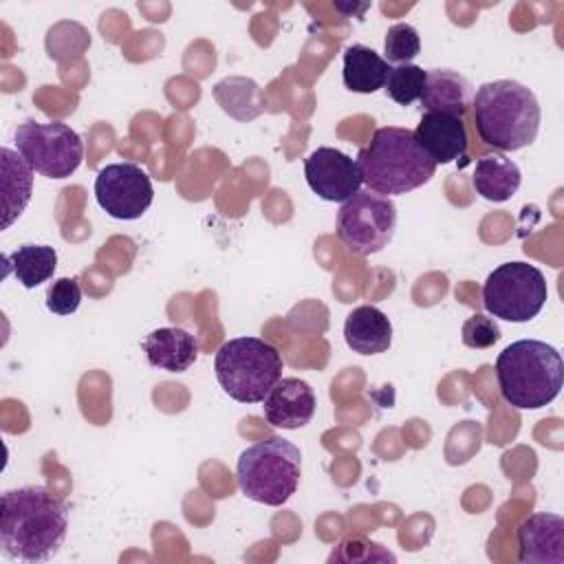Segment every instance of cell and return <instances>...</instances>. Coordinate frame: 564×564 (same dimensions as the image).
I'll return each instance as SVG.
<instances>
[{
    "label": "cell",
    "mask_w": 564,
    "mask_h": 564,
    "mask_svg": "<svg viewBox=\"0 0 564 564\" xmlns=\"http://www.w3.org/2000/svg\"><path fill=\"white\" fill-rule=\"evenodd\" d=\"M68 529V507L51 489L26 485L0 498V549L15 562H46L57 555Z\"/></svg>",
    "instance_id": "obj_1"
},
{
    "label": "cell",
    "mask_w": 564,
    "mask_h": 564,
    "mask_svg": "<svg viewBox=\"0 0 564 564\" xmlns=\"http://www.w3.org/2000/svg\"><path fill=\"white\" fill-rule=\"evenodd\" d=\"M478 137L500 152L531 145L540 130V104L531 88L516 79H496L478 86L471 99Z\"/></svg>",
    "instance_id": "obj_2"
},
{
    "label": "cell",
    "mask_w": 564,
    "mask_h": 564,
    "mask_svg": "<svg viewBox=\"0 0 564 564\" xmlns=\"http://www.w3.org/2000/svg\"><path fill=\"white\" fill-rule=\"evenodd\" d=\"M355 161L361 183L388 198L425 185L436 172V163L416 143L414 132L399 126L377 128Z\"/></svg>",
    "instance_id": "obj_3"
},
{
    "label": "cell",
    "mask_w": 564,
    "mask_h": 564,
    "mask_svg": "<svg viewBox=\"0 0 564 564\" xmlns=\"http://www.w3.org/2000/svg\"><path fill=\"white\" fill-rule=\"evenodd\" d=\"M502 399L516 410L549 405L562 390L564 364L557 348L540 339H518L496 359Z\"/></svg>",
    "instance_id": "obj_4"
},
{
    "label": "cell",
    "mask_w": 564,
    "mask_h": 564,
    "mask_svg": "<svg viewBox=\"0 0 564 564\" xmlns=\"http://www.w3.org/2000/svg\"><path fill=\"white\" fill-rule=\"evenodd\" d=\"M302 476L300 449L282 438L267 436L240 452L236 478L240 491L267 507H282L297 489Z\"/></svg>",
    "instance_id": "obj_5"
},
{
    "label": "cell",
    "mask_w": 564,
    "mask_h": 564,
    "mask_svg": "<svg viewBox=\"0 0 564 564\" xmlns=\"http://www.w3.org/2000/svg\"><path fill=\"white\" fill-rule=\"evenodd\" d=\"M282 355L260 337L227 339L214 357L220 388L238 403H260L282 379Z\"/></svg>",
    "instance_id": "obj_6"
},
{
    "label": "cell",
    "mask_w": 564,
    "mask_h": 564,
    "mask_svg": "<svg viewBox=\"0 0 564 564\" xmlns=\"http://www.w3.org/2000/svg\"><path fill=\"white\" fill-rule=\"evenodd\" d=\"M549 286L544 273L529 262H505L482 284V304L494 319L531 322L544 308Z\"/></svg>",
    "instance_id": "obj_7"
},
{
    "label": "cell",
    "mask_w": 564,
    "mask_h": 564,
    "mask_svg": "<svg viewBox=\"0 0 564 564\" xmlns=\"http://www.w3.org/2000/svg\"><path fill=\"white\" fill-rule=\"evenodd\" d=\"M13 141L31 170L46 178L70 176L84 159L82 137L62 121H24L18 126Z\"/></svg>",
    "instance_id": "obj_8"
},
{
    "label": "cell",
    "mask_w": 564,
    "mask_h": 564,
    "mask_svg": "<svg viewBox=\"0 0 564 564\" xmlns=\"http://www.w3.org/2000/svg\"><path fill=\"white\" fill-rule=\"evenodd\" d=\"M397 229V207L392 198L370 189H359L341 203L337 212V236L357 256L379 253Z\"/></svg>",
    "instance_id": "obj_9"
},
{
    "label": "cell",
    "mask_w": 564,
    "mask_h": 564,
    "mask_svg": "<svg viewBox=\"0 0 564 564\" xmlns=\"http://www.w3.org/2000/svg\"><path fill=\"white\" fill-rule=\"evenodd\" d=\"M95 198L110 218L137 220L150 209L154 187L141 165L130 161L108 163L95 176Z\"/></svg>",
    "instance_id": "obj_10"
},
{
    "label": "cell",
    "mask_w": 564,
    "mask_h": 564,
    "mask_svg": "<svg viewBox=\"0 0 564 564\" xmlns=\"http://www.w3.org/2000/svg\"><path fill=\"white\" fill-rule=\"evenodd\" d=\"M304 178L313 194L328 203H346L361 187L357 161L337 148H317L304 161Z\"/></svg>",
    "instance_id": "obj_11"
},
{
    "label": "cell",
    "mask_w": 564,
    "mask_h": 564,
    "mask_svg": "<svg viewBox=\"0 0 564 564\" xmlns=\"http://www.w3.org/2000/svg\"><path fill=\"white\" fill-rule=\"evenodd\" d=\"M315 405L313 388L297 377H282L262 399L264 419L282 430H300L311 423Z\"/></svg>",
    "instance_id": "obj_12"
},
{
    "label": "cell",
    "mask_w": 564,
    "mask_h": 564,
    "mask_svg": "<svg viewBox=\"0 0 564 564\" xmlns=\"http://www.w3.org/2000/svg\"><path fill=\"white\" fill-rule=\"evenodd\" d=\"M522 564H564V520L557 513H533L518 527Z\"/></svg>",
    "instance_id": "obj_13"
},
{
    "label": "cell",
    "mask_w": 564,
    "mask_h": 564,
    "mask_svg": "<svg viewBox=\"0 0 564 564\" xmlns=\"http://www.w3.org/2000/svg\"><path fill=\"white\" fill-rule=\"evenodd\" d=\"M414 139L423 152L438 165L465 159L467 154V128L463 117L447 112H423Z\"/></svg>",
    "instance_id": "obj_14"
},
{
    "label": "cell",
    "mask_w": 564,
    "mask_h": 564,
    "mask_svg": "<svg viewBox=\"0 0 564 564\" xmlns=\"http://www.w3.org/2000/svg\"><path fill=\"white\" fill-rule=\"evenodd\" d=\"M141 348L150 366L167 372H185L194 366L198 357V339L189 330L178 326L152 330L141 341Z\"/></svg>",
    "instance_id": "obj_15"
},
{
    "label": "cell",
    "mask_w": 564,
    "mask_h": 564,
    "mask_svg": "<svg viewBox=\"0 0 564 564\" xmlns=\"http://www.w3.org/2000/svg\"><path fill=\"white\" fill-rule=\"evenodd\" d=\"M474 90L465 75L452 68H430L425 70L423 93L419 97L425 112H447L463 117L471 106Z\"/></svg>",
    "instance_id": "obj_16"
},
{
    "label": "cell",
    "mask_w": 564,
    "mask_h": 564,
    "mask_svg": "<svg viewBox=\"0 0 564 564\" xmlns=\"http://www.w3.org/2000/svg\"><path fill=\"white\" fill-rule=\"evenodd\" d=\"M344 339L359 355L386 352L392 344V324L383 311L372 304L352 308L344 322Z\"/></svg>",
    "instance_id": "obj_17"
},
{
    "label": "cell",
    "mask_w": 564,
    "mask_h": 564,
    "mask_svg": "<svg viewBox=\"0 0 564 564\" xmlns=\"http://www.w3.org/2000/svg\"><path fill=\"white\" fill-rule=\"evenodd\" d=\"M522 183L520 167L507 159L502 152L485 154L474 165L471 185L478 196L491 203H505L509 200Z\"/></svg>",
    "instance_id": "obj_18"
},
{
    "label": "cell",
    "mask_w": 564,
    "mask_h": 564,
    "mask_svg": "<svg viewBox=\"0 0 564 564\" xmlns=\"http://www.w3.org/2000/svg\"><path fill=\"white\" fill-rule=\"evenodd\" d=\"M390 64L370 46L366 44H350L344 51V86L352 93H361V95H370L377 93L379 88H383L388 73H390Z\"/></svg>",
    "instance_id": "obj_19"
},
{
    "label": "cell",
    "mask_w": 564,
    "mask_h": 564,
    "mask_svg": "<svg viewBox=\"0 0 564 564\" xmlns=\"http://www.w3.org/2000/svg\"><path fill=\"white\" fill-rule=\"evenodd\" d=\"M2 156V192H4V220L2 229H7L29 205L31 187H33V170L22 159L20 152L11 148L0 150Z\"/></svg>",
    "instance_id": "obj_20"
},
{
    "label": "cell",
    "mask_w": 564,
    "mask_h": 564,
    "mask_svg": "<svg viewBox=\"0 0 564 564\" xmlns=\"http://www.w3.org/2000/svg\"><path fill=\"white\" fill-rule=\"evenodd\" d=\"M4 267L24 289H35L53 278L57 251L48 245H22L4 256Z\"/></svg>",
    "instance_id": "obj_21"
},
{
    "label": "cell",
    "mask_w": 564,
    "mask_h": 564,
    "mask_svg": "<svg viewBox=\"0 0 564 564\" xmlns=\"http://www.w3.org/2000/svg\"><path fill=\"white\" fill-rule=\"evenodd\" d=\"M218 106L234 119L249 121L264 110V95L253 79L227 77L214 86Z\"/></svg>",
    "instance_id": "obj_22"
},
{
    "label": "cell",
    "mask_w": 564,
    "mask_h": 564,
    "mask_svg": "<svg viewBox=\"0 0 564 564\" xmlns=\"http://www.w3.org/2000/svg\"><path fill=\"white\" fill-rule=\"evenodd\" d=\"M423 84H425V70L421 66L399 64V66L390 68L383 90L399 106H410L412 101H416L421 97Z\"/></svg>",
    "instance_id": "obj_23"
},
{
    "label": "cell",
    "mask_w": 564,
    "mask_h": 564,
    "mask_svg": "<svg viewBox=\"0 0 564 564\" xmlns=\"http://www.w3.org/2000/svg\"><path fill=\"white\" fill-rule=\"evenodd\" d=\"M328 562H397V557L386 546L368 540L366 535H348L333 549Z\"/></svg>",
    "instance_id": "obj_24"
},
{
    "label": "cell",
    "mask_w": 564,
    "mask_h": 564,
    "mask_svg": "<svg viewBox=\"0 0 564 564\" xmlns=\"http://www.w3.org/2000/svg\"><path fill=\"white\" fill-rule=\"evenodd\" d=\"M421 53L419 31L408 22H397L388 29L383 40V59L388 64H412V59Z\"/></svg>",
    "instance_id": "obj_25"
},
{
    "label": "cell",
    "mask_w": 564,
    "mask_h": 564,
    "mask_svg": "<svg viewBox=\"0 0 564 564\" xmlns=\"http://www.w3.org/2000/svg\"><path fill=\"white\" fill-rule=\"evenodd\" d=\"M82 286L75 278H59L46 291V308L55 315H70L79 308Z\"/></svg>",
    "instance_id": "obj_26"
},
{
    "label": "cell",
    "mask_w": 564,
    "mask_h": 564,
    "mask_svg": "<svg viewBox=\"0 0 564 564\" xmlns=\"http://www.w3.org/2000/svg\"><path fill=\"white\" fill-rule=\"evenodd\" d=\"M463 344L467 348H491L500 339V328L494 317L487 315H471L463 322Z\"/></svg>",
    "instance_id": "obj_27"
},
{
    "label": "cell",
    "mask_w": 564,
    "mask_h": 564,
    "mask_svg": "<svg viewBox=\"0 0 564 564\" xmlns=\"http://www.w3.org/2000/svg\"><path fill=\"white\" fill-rule=\"evenodd\" d=\"M368 7H370L368 2H366V4H359V7H355V4H352V7H344V4H339V2H335V9H339V11H346V13H355V11H357L359 15H361V13H364Z\"/></svg>",
    "instance_id": "obj_28"
}]
</instances>
